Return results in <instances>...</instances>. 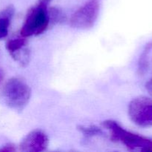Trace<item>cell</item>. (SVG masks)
I'll use <instances>...</instances> for the list:
<instances>
[{
  "instance_id": "cell-1",
  "label": "cell",
  "mask_w": 152,
  "mask_h": 152,
  "mask_svg": "<svg viewBox=\"0 0 152 152\" xmlns=\"http://www.w3.org/2000/svg\"><path fill=\"white\" fill-rule=\"evenodd\" d=\"M102 126L109 131L111 140L113 142H121L130 151L152 152L151 138L129 132L114 120H105L102 123Z\"/></svg>"
},
{
  "instance_id": "cell-2",
  "label": "cell",
  "mask_w": 152,
  "mask_h": 152,
  "mask_svg": "<svg viewBox=\"0 0 152 152\" xmlns=\"http://www.w3.org/2000/svg\"><path fill=\"white\" fill-rule=\"evenodd\" d=\"M52 0H38L28 10L21 29V36L30 37L38 36L46 31L50 25L48 6Z\"/></svg>"
},
{
  "instance_id": "cell-3",
  "label": "cell",
  "mask_w": 152,
  "mask_h": 152,
  "mask_svg": "<svg viewBox=\"0 0 152 152\" xmlns=\"http://www.w3.org/2000/svg\"><path fill=\"white\" fill-rule=\"evenodd\" d=\"M31 96V89L22 79L13 77L10 79L0 94L3 103L16 111H22L29 102Z\"/></svg>"
},
{
  "instance_id": "cell-4",
  "label": "cell",
  "mask_w": 152,
  "mask_h": 152,
  "mask_svg": "<svg viewBox=\"0 0 152 152\" xmlns=\"http://www.w3.org/2000/svg\"><path fill=\"white\" fill-rule=\"evenodd\" d=\"M129 116L137 126L147 128L152 126V99L140 96L134 98L129 105Z\"/></svg>"
},
{
  "instance_id": "cell-5",
  "label": "cell",
  "mask_w": 152,
  "mask_h": 152,
  "mask_svg": "<svg viewBox=\"0 0 152 152\" xmlns=\"http://www.w3.org/2000/svg\"><path fill=\"white\" fill-rule=\"evenodd\" d=\"M99 13V3L91 0L74 12L70 19V25L76 29L87 30L94 25Z\"/></svg>"
},
{
  "instance_id": "cell-6",
  "label": "cell",
  "mask_w": 152,
  "mask_h": 152,
  "mask_svg": "<svg viewBox=\"0 0 152 152\" xmlns=\"http://www.w3.org/2000/svg\"><path fill=\"white\" fill-rule=\"evenodd\" d=\"M49 144L48 135L43 131L35 129L28 133L19 143V150L23 152H42Z\"/></svg>"
},
{
  "instance_id": "cell-7",
  "label": "cell",
  "mask_w": 152,
  "mask_h": 152,
  "mask_svg": "<svg viewBox=\"0 0 152 152\" xmlns=\"http://www.w3.org/2000/svg\"><path fill=\"white\" fill-rule=\"evenodd\" d=\"M6 49L10 56L22 67H25L29 64L30 50L26 37L20 36L10 39L6 43Z\"/></svg>"
},
{
  "instance_id": "cell-8",
  "label": "cell",
  "mask_w": 152,
  "mask_h": 152,
  "mask_svg": "<svg viewBox=\"0 0 152 152\" xmlns=\"http://www.w3.org/2000/svg\"><path fill=\"white\" fill-rule=\"evenodd\" d=\"M15 13V7L8 5L0 11V39H4L8 34L9 27Z\"/></svg>"
},
{
  "instance_id": "cell-9",
  "label": "cell",
  "mask_w": 152,
  "mask_h": 152,
  "mask_svg": "<svg viewBox=\"0 0 152 152\" xmlns=\"http://www.w3.org/2000/svg\"><path fill=\"white\" fill-rule=\"evenodd\" d=\"M152 48V42H149L145 46L142 53L140 56L139 61H138V72L140 74H145L148 68V54Z\"/></svg>"
},
{
  "instance_id": "cell-10",
  "label": "cell",
  "mask_w": 152,
  "mask_h": 152,
  "mask_svg": "<svg viewBox=\"0 0 152 152\" xmlns=\"http://www.w3.org/2000/svg\"><path fill=\"white\" fill-rule=\"evenodd\" d=\"M77 129L87 138L101 136L104 134L103 131L96 126H79Z\"/></svg>"
},
{
  "instance_id": "cell-11",
  "label": "cell",
  "mask_w": 152,
  "mask_h": 152,
  "mask_svg": "<svg viewBox=\"0 0 152 152\" xmlns=\"http://www.w3.org/2000/svg\"><path fill=\"white\" fill-rule=\"evenodd\" d=\"M48 16L50 24H57L63 22L65 20V15L60 9L53 7L48 8Z\"/></svg>"
},
{
  "instance_id": "cell-12",
  "label": "cell",
  "mask_w": 152,
  "mask_h": 152,
  "mask_svg": "<svg viewBox=\"0 0 152 152\" xmlns=\"http://www.w3.org/2000/svg\"><path fill=\"white\" fill-rule=\"evenodd\" d=\"M16 148L15 147L14 145L13 144H7V145H4L3 148H0V151H3V152H13L16 151Z\"/></svg>"
},
{
  "instance_id": "cell-13",
  "label": "cell",
  "mask_w": 152,
  "mask_h": 152,
  "mask_svg": "<svg viewBox=\"0 0 152 152\" xmlns=\"http://www.w3.org/2000/svg\"><path fill=\"white\" fill-rule=\"evenodd\" d=\"M145 88L151 96H152V77L145 84Z\"/></svg>"
},
{
  "instance_id": "cell-14",
  "label": "cell",
  "mask_w": 152,
  "mask_h": 152,
  "mask_svg": "<svg viewBox=\"0 0 152 152\" xmlns=\"http://www.w3.org/2000/svg\"><path fill=\"white\" fill-rule=\"evenodd\" d=\"M0 81H1V75H0Z\"/></svg>"
}]
</instances>
